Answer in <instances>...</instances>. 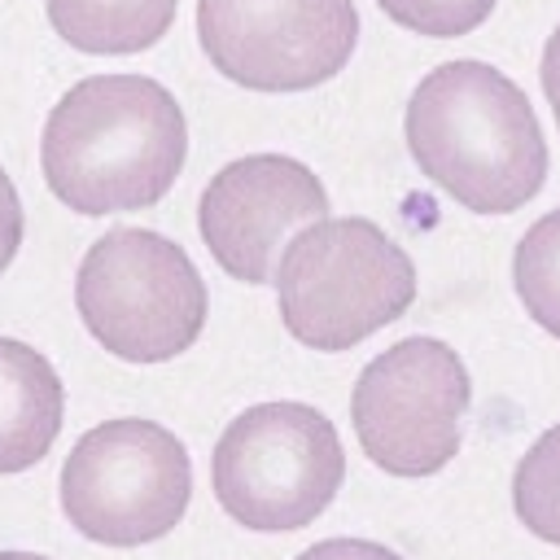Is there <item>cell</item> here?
Masks as SVG:
<instances>
[{
    "label": "cell",
    "mask_w": 560,
    "mask_h": 560,
    "mask_svg": "<svg viewBox=\"0 0 560 560\" xmlns=\"http://www.w3.org/2000/svg\"><path fill=\"white\" fill-rule=\"evenodd\" d=\"M385 9V18H394L398 26L416 31V35H433V39H455L477 31L494 0H376Z\"/></svg>",
    "instance_id": "5bb4252c"
},
{
    "label": "cell",
    "mask_w": 560,
    "mask_h": 560,
    "mask_svg": "<svg viewBox=\"0 0 560 560\" xmlns=\"http://www.w3.org/2000/svg\"><path fill=\"white\" fill-rule=\"evenodd\" d=\"M512 284H516L525 315L542 332L560 337V210L525 228L512 254Z\"/></svg>",
    "instance_id": "7c38bea8"
},
{
    "label": "cell",
    "mask_w": 560,
    "mask_h": 560,
    "mask_svg": "<svg viewBox=\"0 0 560 560\" xmlns=\"http://www.w3.org/2000/svg\"><path fill=\"white\" fill-rule=\"evenodd\" d=\"M0 560H44V556H35V551H0Z\"/></svg>",
    "instance_id": "ac0fdd59"
},
{
    "label": "cell",
    "mask_w": 560,
    "mask_h": 560,
    "mask_svg": "<svg viewBox=\"0 0 560 560\" xmlns=\"http://www.w3.org/2000/svg\"><path fill=\"white\" fill-rule=\"evenodd\" d=\"M219 508L258 534L311 525L346 481V455L332 420L306 402L245 407L219 438L214 459Z\"/></svg>",
    "instance_id": "5b68a950"
},
{
    "label": "cell",
    "mask_w": 560,
    "mask_h": 560,
    "mask_svg": "<svg viewBox=\"0 0 560 560\" xmlns=\"http://www.w3.org/2000/svg\"><path fill=\"white\" fill-rule=\"evenodd\" d=\"M538 79H542V92H547V105L560 122V26L547 35L542 44V61H538Z\"/></svg>",
    "instance_id": "e0dca14e"
},
{
    "label": "cell",
    "mask_w": 560,
    "mask_h": 560,
    "mask_svg": "<svg viewBox=\"0 0 560 560\" xmlns=\"http://www.w3.org/2000/svg\"><path fill=\"white\" fill-rule=\"evenodd\" d=\"M468 402L464 359L438 337H407L359 372L350 420L376 468L389 477H433L459 451Z\"/></svg>",
    "instance_id": "52a82bcc"
},
{
    "label": "cell",
    "mask_w": 560,
    "mask_h": 560,
    "mask_svg": "<svg viewBox=\"0 0 560 560\" xmlns=\"http://www.w3.org/2000/svg\"><path fill=\"white\" fill-rule=\"evenodd\" d=\"M188 122L149 74L79 79L48 114L39 166L74 214H118L162 201L184 171Z\"/></svg>",
    "instance_id": "6da1fadb"
},
{
    "label": "cell",
    "mask_w": 560,
    "mask_h": 560,
    "mask_svg": "<svg viewBox=\"0 0 560 560\" xmlns=\"http://www.w3.org/2000/svg\"><path fill=\"white\" fill-rule=\"evenodd\" d=\"M197 39L249 92H306L346 70L359 13L354 0H197Z\"/></svg>",
    "instance_id": "ba28073f"
},
{
    "label": "cell",
    "mask_w": 560,
    "mask_h": 560,
    "mask_svg": "<svg viewBox=\"0 0 560 560\" xmlns=\"http://www.w3.org/2000/svg\"><path fill=\"white\" fill-rule=\"evenodd\" d=\"M18 245H22V201H18L13 179L0 166V271L13 262Z\"/></svg>",
    "instance_id": "2e32d148"
},
{
    "label": "cell",
    "mask_w": 560,
    "mask_h": 560,
    "mask_svg": "<svg viewBox=\"0 0 560 560\" xmlns=\"http://www.w3.org/2000/svg\"><path fill=\"white\" fill-rule=\"evenodd\" d=\"M319 219H328L319 175L284 153H249L228 162L206 184L197 206L206 249L241 284L276 280L284 245Z\"/></svg>",
    "instance_id": "9c48e42d"
},
{
    "label": "cell",
    "mask_w": 560,
    "mask_h": 560,
    "mask_svg": "<svg viewBox=\"0 0 560 560\" xmlns=\"http://www.w3.org/2000/svg\"><path fill=\"white\" fill-rule=\"evenodd\" d=\"M179 0H44L52 31L88 57H127L153 48Z\"/></svg>",
    "instance_id": "8fae6325"
},
{
    "label": "cell",
    "mask_w": 560,
    "mask_h": 560,
    "mask_svg": "<svg viewBox=\"0 0 560 560\" xmlns=\"http://www.w3.org/2000/svg\"><path fill=\"white\" fill-rule=\"evenodd\" d=\"M402 131L420 175L472 214H512L547 179V140L529 96L486 61L429 70L407 101Z\"/></svg>",
    "instance_id": "7a4b0ae2"
},
{
    "label": "cell",
    "mask_w": 560,
    "mask_h": 560,
    "mask_svg": "<svg viewBox=\"0 0 560 560\" xmlns=\"http://www.w3.org/2000/svg\"><path fill=\"white\" fill-rule=\"evenodd\" d=\"M74 306L83 328L127 363H166L206 328V284L192 258L149 228H114L88 245Z\"/></svg>",
    "instance_id": "277c9868"
},
{
    "label": "cell",
    "mask_w": 560,
    "mask_h": 560,
    "mask_svg": "<svg viewBox=\"0 0 560 560\" xmlns=\"http://www.w3.org/2000/svg\"><path fill=\"white\" fill-rule=\"evenodd\" d=\"M298 560H402V556L372 538H324V542L306 547Z\"/></svg>",
    "instance_id": "9a60e30c"
},
{
    "label": "cell",
    "mask_w": 560,
    "mask_h": 560,
    "mask_svg": "<svg viewBox=\"0 0 560 560\" xmlns=\"http://www.w3.org/2000/svg\"><path fill=\"white\" fill-rule=\"evenodd\" d=\"M512 508L534 538L560 547V424L521 455L512 472Z\"/></svg>",
    "instance_id": "4fadbf2b"
},
{
    "label": "cell",
    "mask_w": 560,
    "mask_h": 560,
    "mask_svg": "<svg viewBox=\"0 0 560 560\" xmlns=\"http://www.w3.org/2000/svg\"><path fill=\"white\" fill-rule=\"evenodd\" d=\"M416 302L407 249L372 219H319L302 228L276 262V306L293 341L350 350L394 324Z\"/></svg>",
    "instance_id": "3957f363"
},
{
    "label": "cell",
    "mask_w": 560,
    "mask_h": 560,
    "mask_svg": "<svg viewBox=\"0 0 560 560\" xmlns=\"http://www.w3.org/2000/svg\"><path fill=\"white\" fill-rule=\"evenodd\" d=\"M192 494L184 442L140 416L88 429L61 464V512L101 547H140L166 538Z\"/></svg>",
    "instance_id": "8992f818"
},
{
    "label": "cell",
    "mask_w": 560,
    "mask_h": 560,
    "mask_svg": "<svg viewBox=\"0 0 560 560\" xmlns=\"http://www.w3.org/2000/svg\"><path fill=\"white\" fill-rule=\"evenodd\" d=\"M66 394L52 363L26 341L0 337V477L39 464L61 433Z\"/></svg>",
    "instance_id": "30bf717a"
}]
</instances>
